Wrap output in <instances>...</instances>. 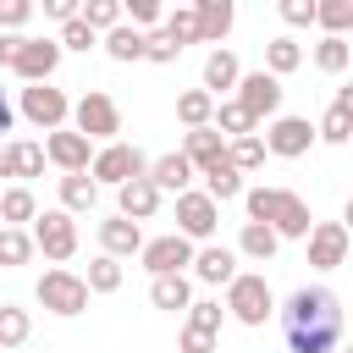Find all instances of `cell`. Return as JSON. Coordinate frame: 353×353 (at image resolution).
Instances as JSON below:
<instances>
[{"mask_svg": "<svg viewBox=\"0 0 353 353\" xmlns=\"http://www.w3.org/2000/svg\"><path fill=\"white\" fill-rule=\"evenodd\" d=\"M94 199H99V182H94L88 171H66V176H61V210H66V215L94 210Z\"/></svg>", "mask_w": 353, "mask_h": 353, "instance_id": "obj_26", "label": "cell"}, {"mask_svg": "<svg viewBox=\"0 0 353 353\" xmlns=\"http://www.w3.org/2000/svg\"><path fill=\"white\" fill-rule=\"evenodd\" d=\"M215 221H221V204H215L210 193H193V188L176 193V232H182L188 243L215 237Z\"/></svg>", "mask_w": 353, "mask_h": 353, "instance_id": "obj_9", "label": "cell"}, {"mask_svg": "<svg viewBox=\"0 0 353 353\" xmlns=\"http://www.w3.org/2000/svg\"><path fill=\"white\" fill-rule=\"evenodd\" d=\"M160 28L171 33V44H176V50H188V44H199V22H193V6H171V17H165Z\"/></svg>", "mask_w": 353, "mask_h": 353, "instance_id": "obj_38", "label": "cell"}, {"mask_svg": "<svg viewBox=\"0 0 353 353\" xmlns=\"http://www.w3.org/2000/svg\"><path fill=\"white\" fill-rule=\"evenodd\" d=\"M314 22H320L325 33H342V39H347V28H353V0H314Z\"/></svg>", "mask_w": 353, "mask_h": 353, "instance_id": "obj_37", "label": "cell"}, {"mask_svg": "<svg viewBox=\"0 0 353 353\" xmlns=\"http://www.w3.org/2000/svg\"><path fill=\"white\" fill-rule=\"evenodd\" d=\"M237 105H243L254 121L276 116V110H281V77H270L265 66H259V72H243V77H237Z\"/></svg>", "mask_w": 353, "mask_h": 353, "instance_id": "obj_12", "label": "cell"}, {"mask_svg": "<svg viewBox=\"0 0 353 353\" xmlns=\"http://www.w3.org/2000/svg\"><path fill=\"white\" fill-rule=\"evenodd\" d=\"M17 116H22V121H33L39 132H55V127H66L72 99H66L61 88H50V83H28V88H22V99H17Z\"/></svg>", "mask_w": 353, "mask_h": 353, "instance_id": "obj_6", "label": "cell"}, {"mask_svg": "<svg viewBox=\"0 0 353 353\" xmlns=\"http://www.w3.org/2000/svg\"><path fill=\"white\" fill-rule=\"evenodd\" d=\"M143 176H149V182H154L160 193H182V188L193 182V165H188V160H182V154L171 149V154H160V160H149V171H143Z\"/></svg>", "mask_w": 353, "mask_h": 353, "instance_id": "obj_23", "label": "cell"}, {"mask_svg": "<svg viewBox=\"0 0 353 353\" xmlns=\"http://www.w3.org/2000/svg\"><path fill=\"white\" fill-rule=\"evenodd\" d=\"M0 176H17V165H11V149L0 143Z\"/></svg>", "mask_w": 353, "mask_h": 353, "instance_id": "obj_52", "label": "cell"}, {"mask_svg": "<svg viewBox=\"0 0 353 353\" xmlns=\"http://www.w3.org/2000/svg\"><path fill=\"white\" fill-rule=\"evenodd\" d=\"M243 204H248V221H265L276 237H309V226H314L309 204L292 188H248Z\"/></svg>", "mask_w": 353, "mask_h": 353, "instance_id": "obj_2", "label": "cell"}, {"mask_svg": "<svg viewBox=\"0 0 353 353\" xmlns=\"http://www.w3.org/2000/svg\"><path fill=\"white\" fill-rule=\"evenodd\" d=\"M182 353H215V336H210V331L182 325Z\"/></svg>", "mask_w": 353, "mask_h": 353, "instance_id": "obj_49", "label": "cell"}, {"mask_svg": "<svg viewBox=\"0 0 353 353\" xmlns=\"http://www.w3.org/2000/svg\"><path fill=\"white\" fill-rule=\"evenodd\" d=\"M193 276H199L204 287H226V281L237 276V254H232V248H221V243L193 248Z\"/></svg>", "mask_w": 353, "mask_h": 353, "instance_id": "obj_20", "label": "cell"}, {"mask_svg": "<svg viewBox=\"0 0 353 353\" xmlns=\"http://www.w3.org/2000/svg\"><path fill=\"white\" fill-rule=\"evenodd\" d=\"M138 259H143L149 276H182V270L193 265V243H188L182 232H165V237H149V243L138 248Z\"/></svg>", "mask_w": 353, "mask_h": 353, "instance_id": "obj_10", "label": "cell"}, {"mask_svg": "<svg viewBox=\"0 0 353 353\" xmlns=\"http://www.w3.org/2000/svg\"><path fill=\"white\" fill-rule=\"evenodd\" d=\"M28 17H33V0H0V28L6 33H17Z\"/></svg>", "mask_w": 353, "mask_h": 353, "instance_id": "obj_47", "label": "cell"}, {"mask_svg": "<svg viewBox=\"0 0 353 353\" xmlns=\"http://www.w3.org/2000/svg\"><path fill=\"white\" fill-rule=\"evenodd\" d=\"M61 44L55 39H22L17 44V55H11V72L22 77V83H50L55 77V66H61Z\"/></svg>", "mask_w": 353, "mask_h": 353, "instance_id": "obj_11", "label": "cell"}, {"mask_svg": "<svg viewBox=\"0 0 353 353\" xmlns=\"http://www.w3.org/2000/svg\"><path fill=\"white\" fill-rule=\"evenodd\" d=\"M298 66H303V44H298V39L281 33V39L265 44V72H270V77H287V72H298Z\"/></svg>", "mask_w": 353, "mask_h": 353, "instance_id": "obj_29", "label": "cell"}, {"mask_svg": "<svg viewBox=\"0 0 353 353\" xmlns=\"http://www.w3.org/2000/svg\"><path fill=\"white\" fill-rule=\"evenodd\" d=\"M237 77H243V66H237L232 50H210L204 55V94H226V88H237Z\"/></svg>", "mask_w": 353, "mask_h": 353, "instance_id": "obj_25", "label": "cell"}, {"mask_svg": "<svg viewBox=\"0 0 353 353\" xmlns=\"http://www.w3.org/2000/svg\"><path fill=\"white\" fill-rule=\"evenodd\" d=\"M44 160H55L61 171H88L94 149H88V138H83V132H66V127H55V132L44 138Z\"/></svg>", "mask_w": 353, "mask_h": 353, "instance_id": "obj_16", "label": "cell"}, {"mask_svg": "<svg viewBox=\"0 0 353 353\" xmlns=\"http://www.w3.org/2000/svg\"><path fill=\"white\" fill-rule=\"evenodd\" d=\"M72 132H83L88 143H116V132H121V110H116V99L110 94H99V88H88L77 105H72Z\"/></svg>", "mask_w": 353, "mask_h": 353, "instance_id": "obj_4", "label": "cell"}, {"mask_svg": "<svg viewBox=\"0 0 353 353\" xmlns=\"http://www.w3.org/2000/svg\"><path fill=\"white\" fill-rule=\"evenodd\" d=\"M77 17H83L94 33H110V28L121 22V6H116V0H83V6H77Z\"/></svg>", "mask_w": 353, "mask_h": 353, "instance_id": "obj_40", "label": "cell"}, {"mask_svg": "<svg viewBox=\"0 0 353 353\" xmlns=\"http://www.w3.org/2000/svg\"><path fill=\"white\" fill-rule=\"evenodd\" d=\"M99 248H105L110 259H132V254L143 248V226L127 221V215H110V221H99Z\"/></svg>", "mask_w": 353, "mask_h": 353, "instance_id": "obj_18", "label": "cell"}, {"mask_svg": "<svg viewBox=\"0 0 353 353\" xmlns=\"http://www.w3.org/2000/svg\"><path fill=\"white\" fill-rule=\"evenodd\" d=\"M226 309H232V320L237 325H265L270 314H276V298H270V281L259 276V270H237L232 281H226Z\"/></svg>", "mask_w": 353, "mask_h": 353, "instance_id": "obj_3", "label": "cell"}, {"mask_svg": "<svg viewBox=\"0 0 353 353\" xmlns=\"http://www.w3.org/2000/svg\"><path fill=\"white\" fill-rule=\"evenodd\" d=\"M347 61H353V44H347L342 33H325V39L314 44V66H320L325 77H342V72H347Z\"/></svg>", "mask_w": 353, "mask_h": 353, "instance_id": "obj_30", "label": "cell"}, {"mask_svg": "<svg viewBox=\"0 0 353 353\" xmlns=\"http://www.w3.org/2000/svg\"><path fill=\"white\" fill-rule=\"evenodd\" d=\"M276 314H281V336L292 353H336L342 347V298L331 287H298Z\"/></svg>", "mask_w": 353, "mask_h": 353, "instance_id": "obj_1", "label": "cell"}, {"mask_svg": "<svg viewBox=\"0 0 353 353\" xmlns=\"http://www.w3.org/2000/svg\"><path fill=\"white\" fill-rule=\"evenodd\" d=\"M55 44H61V50H83V55H88V50L99 44V33H94L83 17H72V22H61V39H55Z\"/></svg>", "mask_w": 353, "mask_h": 353, "instance_id": "obj_42", "label": "cell"}, {"mask_svg": "<svg viewBox=\"0 0 353 353\" xmlns=\"http://www.w3.org/2000/svg\"><path fill=\"white\" fill-rule=\"evenodd\" d=\"M149 303H154V309H165V314H182V309L193 303L188 276H154V281H149Z\"/></svg>", "mask_w": 353, "mask_h": 353, "instance_id": "obj_27", "label": "cell"}, {"mask_svg": "<svg viewBox=\"0 0 353 353\" xmlns=\"http://www.w3.org/2000/svg\"><path fill=\"white\" fill-rule=\"evenodd\" d=\"M6 149H11V165H17V176H39V171H44V143L22 138V143H6Z\"/></svg>", "mask_w": 353, "mask_h": 353, "instance_id": "obj_41", "label": "cell"}, {"mask_svg": "<svg viewBox=\"0 0 353 353\" xmlns=\"http://www.w3.org/2000/svg\"><path fill=\"white\" fill-rule=\"evenodd\" d=\"M11 127H17V105H11L6 88H0V132H11Z\"/></svg>", "mask_w": 353, "mask_h": 353, "instance_id": "obj_51", "label": "cell"}, {"mask_svg": "<svg viewBox=\"0 0 353 353\" xmlns=\"http://www.w3.org/2000/svg\"><path fill=\"white\" fill-rule=\"evenodd\" d=\"M77 6H83V0H33V11H44V17H55V22H72Z\"/></svg>", "mask_w": 353, "mask_h": 353, "instance_id": "obj_48", "label": "cell"}, {"mask_svg": "<svg viewBox=\"0 0 353 353\" xmlns=\"http://www.w3.org/2000/svg\"><path fill=\"white\" fill-rule=\"evenodd\" d=\"M39 215V199L28 193V188H6L0 193V221L6 226H22V221H33Z\"/></svg>", "mask_w": 353, "mask_h": 353, "instance_id": "obj_34", "label": "cell"}, {"mask_svg": "<svg viewBox=\"0 0 353 353\" xmlns=\"http://www.w3.org/2000/svg\"><path fill=\"white\" fill-rule=\"evenodd\" d=\"M303 243H309V265L314 270H336L347 259V226L342 221H314Z\"/></svg>", "mask_w": 353, "mask_h": 353, "instance_id": "obj_14", "label": "cell"}, {"mask_svg": "<svg viewBox=\"0 0 353 353\" xmlns=\"http://www.w3.org/2000/svg\"><path fill=\"white\" fill-rule=\"evenodd\" d=\"M116 215H127V221H154V210H160V188L149 182V176H132V182H121L116 188Z\"/></svg>", "mask_w": 353, "mask_h": 353, "instance_id": "obj_17", "label": "cell"}, {"mask_svg": "<svg viewBox=\"0 0 353 353\" xmlns=\"http://www.w3.org/2000/svg\"><path fill=\"white\" fill-rule=\"evenodd\" d=\"M176 154H182V160L193 165V176H199V171H204L210 160H221V154H226V138H221L215 127H188V132H182V149H176Z\"/></svg>", "mask_w": 353, "mask_h": 353, "instance_id": "obj_19", "label": "cell"}, {"mask_svg": "<svg viewBox=\"0 0 353 353\" xmlns=\"http://www.w3.org/2000/svg\"><path fill=\"white\" fill-rule=\"evenodd\" d=\"M143 171H149V154H143L138 143H105V149L88 160V176H94V182H110V188L143 176Z\"/></svg>", "mask_w": 353, "mask_h": 353, "instance_id": "obj_7", "label": "cell"}, {"mask_svg": "<svg viewBox=\"0 0 353 353\" xmlns=\"http://www.w3.org/2000/svg\"><path fill=\"white\" fill-rule=\"evenodd\" d=\"M276 248H281V237L265 226V221H243V232H237V259H254V265H270L276 259Z\"/></svg>", "mask_w": 353, "mask_h": 353, "instance_id": "obj_21", "label": "cell"}, {"mask_svg": "<svg viewBox=\"0 0 353 353\" xmlns=\"http://www.w3.org/2000/svg\"><path fill=\"white\" fill-rule=\"evenodd\" d=\"M259 143H265V154H276V160H298V154H309L314 127H309V116H276Z\"/></svg>", "mask_w": 353, "mask_h": 353, "instance_id": "obj_13", "label": "cell"}, {"mask_svg": "<svg viewBox=\"0 0 353 353\" xmlns=\"http://www.w3.org/2000/svg\"><path fill=\"white\" fill-rule=\"evenodd\" d=\"M33 336V320H28V309H17V303H0V347H22Z\"/></svg>", "mask_w": 353, "mask_h": 353, "instance_id": "obj_35", "label": "cell"}, {"mask_svg": "<svg viewBox=\"0 0 353 353\" xmlns=\"http://www.w3.org/2000/svg\"><path fill=\"white\" fill-rule=\"evenodd\" d=\"M210 127H215L221 138H248L259 121H254V116H248L237 99H221V105H215V116H210Z\"/></svg>", "mask_w": 353, "mask_h": 353, "instance_id": "obj_31", "label": "cell"}, {"mask_svg": "<svg viewBox=\"0 0 353 353\" xmlns=\"http://www.w3.org/2000/svg\"><path fill=\"white\" fill-rule=\"evenodd\" d=\"M182 314H188V325H193V331H210V336H215V331H221V320H226V309H221V303H210V298L188 303Z\"/></svg>", "mask_w": 353, "mask_h": 353, "instance_id": "obj_44", "label": "cell"}, {"mask_svg": "<svg viewBox=\"0 0 353 353\" xmlns=\"http://www.w3.org/2000/svg\"><path fill=\"white\" fill-rule=\"evenodd\" d=\"M105 55L110 61H143V28H132V22H116L110 33H105Z\"/></svg>", "mask_w": 353, "mask_h": 353, "instance_id": "obj_28", "label": "cell"}, {"mask_svg": "<svg viewBox=\"0 0 353 353\" xmlns=\"http://www.w3.org/2000/svg\"><path fill=\"white\" fill-rule=\"evenodd\" d=\"M176 55H182V50L171 44V33H165V28H149V33H143V61H154V66H171Z\"/></svg>", "mask_w": 353, "mask_h": 353, "instance_id": "obj_43", "label": "cell"}, {"mask_svg": "<svg viewBox=\"0 0 353 353\" xmlns=\"http://www.w3.org/2000/svg\"><path fill=\"white\" fill-rule=\"evenodd\" d=\"M33 259V237L22 226H0V270H17Z\"/></svg>", "mask_w": 353, "mask_h": 353, "instance_id": "obj_33", "label": "cell"}, {"mask_svg": "<svg viewBox=\"0 0 353 353\" xmlns=\"http://www.w3.org/2000/svg\"><path fill=\"white\" fill-rule=\"evenodd\" d=\"M193 22H199V39L221 50L237 22V0H193Z\"/></svg>", "mask_w": 353, "mask_h": 353, "instance_id": "obj_15", "label": "cell"}, {"mask_svg": "<svg viewBox=\"0 0 353 353\" xmlns=\"http://www.w3.org/2000/svg\"><path fill=\"white\" fill-rule=\"evenodd\" d=\"M83 287H88V292H116V287H121V259H110V254H99V259L88 265V276H83Z\"/></svg>", "mask_w": 353, "mask_h": 353, "instance_id": "obj_39", "label": "cell"}, {"mask_svg": "<svg viewBox=\"0 0 353 353\" xmlns=\"http://www.w3.org/2000/svg\"><path fill=\"white\" fill-rule=\"evenodd\" d=\"M276 11H281L287 28H309L314 22V0H276Z\"/></svg>", "mask_w": 353, "mask_h": 353, "instance_id": "obj_46", "label": "cell"}, {"mask_svg": "<svg viewBox=\"0 0 353 353\" xmlns=\"http://www.w3.org/2000/svg\"><path fill=\"white\" fill-rule=\"evenodd\" d=\"M160 6H165V0H160ZM171 6H193V0H171Z\"/></svg>", "mask_w": 353, "mask_h": 353, "instance_id": "obj_53", "label": "cell"}, {"mask_svg": "<svg viewBox=\"0 0 353 353\" xmlns=\"http://www.w3.org/2000/svg\"><path fill=\"white\" fill-rule=\"evenodd\" d=\"M116 6H121V17H132V28H143V33H149V28L160 22V11H165L160 0H116Z\"/></svg>", "mask_w": 353, "mask_h": 353, "instance_id": "obj_45", "label": "cell"}, {"mask_svg": "<svg viewBox=\"0 0 353 353\" xmlns=\"http://www.w3.org/2000/svg\"><path fill=\"white\" fill-rule=\"evenodd\" d=\"M314 138H325V143H347L353 138V88H336V99H331L325 121L314 127Z\"/></svg>", "mask_w": 353, "mask_h": 353, "instance_id": "obj_22", "label": "cell"}, {"mask_svg": "<svg viewBox=\"0 0 353 353\" xmlns=\"http://www.w3.org/2000/svg\"><path fill=\"white\" fill-rule=\"evenodd\" d=\"M226 160H232L237 171H259V165H265V143H259V132H248V138H226Z\"/></svg>", "mask_w": 353, "mask_h": 353, "instance_id": "obj_36", "label": "cell"}, {"mask_svg": "<svg viewBox=\"0 0 353 353\" xmlns=\"http://www.w3.org/2000/svg\"><path fill=\"white\" fill-rule=\"evenodd\" d=\"M210 116H215V94H204V88L176 94V121L182 127H210Z\"/></svg>", "mask_w": 353, "mask_h": 353, "instance_id": "obj_32", "label": "cell"}, {"mask_svg": "<svg viewBox=\"0 0 353 353\" xmlns=\"http://www.w3.org/2000/svg\"><path fill=\"white\" fill-rule=\"evenodd\" d=\"M199 176H204V193H210L215 204H226V199H237V193H243V171H237L226 154H221V160H210Z\"/></svg>", "mask_w": 353, "mask_h": 353, "instance_id": "obj_24", "label": "cell"}, {"mask_svg": "<svg viewBox=\"0 0 353 353\" xmlns=\"http://www.w3.org/2000/svg\"><path fill=\"white\" fill-rule=\"evenodd\" d=\"M33 248H44V259H72L77 254V221L66 215V210H44V215H33Z\"/></svg>", "mask_w": 353, "mask_h": 353, "instance_id": "obj_8", "label": "cell"}, {"mask_svg": "<svg viewBox=\"0 0 353 353\" xmlns=\"http://www.w3.org/2000/svg\"><path fill=\"white\" fill-rule=\"evenodd\" d=\"M33 298H39L50 314H61V320H72V314H83V309H88V287H83V276H77V270H61V265L39 276Z\"/></svg>", "mask_w": 353, "mask_h": 353, "instance_id": "obj_5", "label": "cell"}, {"mask_svg": "<svg viewBox=\"0 0 353 353\" xmlns=\"http://www.w3.org/2000/svg\"><path fill=\"white\" fill-rule=\"evenodd\" d=\"M17 44H22V33H0V66H11V55H17Z\"/></svg>", "mask_w": 353, "mask_h": 353, "instance_id": "obj_50", "label": "cell"}]
</instances>
